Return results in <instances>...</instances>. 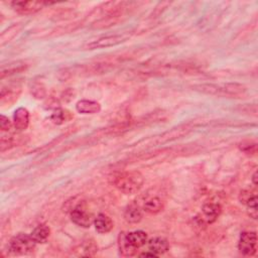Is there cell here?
<instances>
[{
	"instance_id": "cb8c5ba5",
	"label": "cell",
	"mask_w": 258,
	"mask_h": 258,
	"mask_svg": "<svg viewBox=\"0 0 258 258\" xmlns=\"http://www.w3.org/2000/svg\"><path fill=\"white\" fill-rule=\"evenodd\" d=\"M13 127H14V122H12L9 117H7L5 115L0 116V129H2L3 134H5V133L10 134Z\"/></svg>"
},
{
	"instance_id": "4fadbf2b",
	"label": "cell",
	"mask_w": 258,
	"mask_h": 258,
	"mask_svg": "<svg viewBox=\"0 0 258 258\" xmlns=\"http://www.w3.org/2000/svg\"><path fill=\"white\" fill-rule=\"evenodd\" d=\"M93 224L95 226L96 231L100 234L109 233L114 228V223L112 219L108 215L103 213H100L95 217Z\"/></svg>"
},
{
	"instance_id": "9a60e30c",
	"label": "cell",
	"mask_w": 258,
	"mask_h": 258,
	"mask_svg": "<svg viewBox=\"0 0 258 258\" xmlns=\"http://www.w3.org/2000/svg\"><path fill=\"white\" fill-rule=\"evenodd\" d=\"M149 250L156 253L158 256L166 253L170 249V243L166 238L155 237L148 241Z\"/></svg>"
},
{
	"instance_id": "7402d4cb",
	"label": "cell",
	"mask_w": 258,
	"mask_h": 258,
	"mask_svg": "<svg viewBox=\"0 0 258 258\" xmlns=\"http://www.w3.org/2000/svg\"><path fill=\"white\" fill-rule=\"evenodd\" d=\"M239 149L245 155L254 156L257 153V144L254 142H243L239 145Z\"/></svg>"
},
{
	"instance_id": "ac0fdd59",
	"label": "cell",
	"mask_w": 258,
	"mask_h": 258,
	"mask_svg": "<svg viewBox=\"0 0 258 258\" xmlns=\"http://www.w3.org/2000/svg\"><path fill=\"white\" fill-rule=\"evenodd\" d=\"M164 208H165L164 202L158 197H155V198H152V199L148 200L144 205V210L147 213L154 214V215L161 213L164 210Z\"/></svg>"
},
{
	"instance_id": "9c48e42d",
	"label": "cell",
	"mask_w": 258,
	"mask_h": 258,
	"mask_svg": "<svg viewBox=\"0 0 258 258\" xmlns=\"http://www.w3.org/2000/svg\"><path fill=\"white\" fill-rule=\"evenodd\" d=\"M14 128L18 133L25 132L30 125V112L27 108L21 107L14 114Z\"/></svg>"
},
{
	"instance_id": "30bf717a",
	"label": "cell",
	"mask_w": 258,
	"mask_h": 258,
	"mask_svg": "<svg viewBox=\"0 0 258 258\" xmlns=\"http://www.w3.org/2000/svg\"><path fill=\"white\" fill-rule=\"evenodd\" d=\"M22 92V85L21 84H11L8 88L3 87L2 93H0V100L2 104H13L16 100H18L20 94Z\"/></svg>"
},
{
	"instance_id": "d6986e66",
	"label": "cell",
	"mask_w": 258,
	"mask_h": 258,
	"mask_svg": "<svg viewBox=\"0 0 258 258\" xmlns=\"http://www.w3.org/2000/svg\"><path fill=\"white\" fill-rule=\"evenodd\" d=\"M72 117V115L70 114L69 111L58 108L55 110V112L52 114L51 116V120L53 121V123L57 124V125H62L65 122H67L70 118Z\"/></svg>"
},
{
	"instance_id": "5b68a950",
	"label": "cell",
	"mask_w": 258,
	"mask_h": 258,
	"mask_svg": "<svg viewBox=\"0 0 258 258\" xmlns=\"http://www.w3.org/2000/svg\"><path fill=\"white\" fill-rule=\"evenodd\" d=\"M71 220L74 224L82 228H90L95 217L84 203L78 204L71 212Z\"/></svg>"
},
{
	"instance_id": "d4e9b609",
	"label": "cell",
	"mask_w": 258,
	"mask_h": 258,
	"mask_svg": "<svg viewBox=\"0 0 258 258\" xmlns=\"http://www.w3.org/2000/svg\"><path fill=\"white\" fill-rule=\"evenodd\" d=\"M141 257H159L156 253H154V252H152V251H147V252H144V253H142L141 255H140Z\"/></svg>"
},
{
	"instance_id": "44dd1931",
	"label": "cell",
	"mask_w": 258,
	"mask_h": 258,
	"mask_svg": "<svg viewBox=\"0 0 258 258\" xmlns=\"http://www.w3.org/2000/svg\"><path fill=\"white\" fill-rule=\"evenodd\" d=\"M257 194L252 196L244 205H246L247 209H248V214L251 218L253 219H257Z\"/></svg>"
},
{
	"instance_id": "52a82bcc",
	"label": "cell",
	"mask_w": 258,
	"mask_h": 258,
	"mask_svg": "<svg viewBox=\"0 0 258 258\" xmlns=\"http://www.w3.org/2000/svg\"><path fill=\"white\" fill-rule=\"evenodd\" d=\"M12 9L22 16H30L39 13L46 6L53 5L52 3H44V2H13L10 4Z\"/></svg>"
},
{
	"instance_id": "5bb4252c",
	"label": "cell",
	"mask_w": 258,
	"mask_h": 258,
	"mask_svg": "<svg viewBox=\"0 0 258 258\" xmlns=\"http://www.w3.org/2000/svg\"><path fill=\"white\" fill-rule=\"evenodd\" d=\"M76 110L80 114H96L101 111V105L97 101L84 99L77 102Z\"/></svg>"
},
{
	"instance_id": "7c38bea8",
	"label": "cell",
	"mask_w": 258,
	"mask_h": 258,
	"mask_svg": "<svg viewBox=\"0 0 258 258\" xmlns=\"http://www.w3.org/2000/svg\"><path fill=\"white\" fill-rule=\"evenodd\" d=\"M125 238H126L127 242L137 250L139 248L145 246L146 244H148V241H149L148 234L142 230L129 232V233L125 234Z\"/></svg>"
},
{
	"instance_id": "2e32d148",
	"label": "cell",
	"mask_w": 258,
	"mask_h": 258,
	"mask_svg": "<svg viewBox=\"0 0 258 258\" xmlns=\"http://www.w3.org/2000/svg\"><path fill=\"white\" fill-rule=\"evenodd\" d=\"M124 219L132 224L140 223L143 220V210L138 204H131L127 206L124 212Z\"/></svg>"
},
{
	"instance_id": "ba28073f",
	"label": "cell",
	"mask_w": 258,
	"mask_h": 258,
	"mask_svg": "<svg viewBox=\"0 0 258 258\" xmlns=\"http://www.w3.org/2000/svg\"><path fill=\"white\" fill-rule=\"evenodd\" d=\"M222 212V207L218 203L210 202L206 203L202 208V218L207 224H212L220 217Z\"/></svg>"
},
{
	"instance_id": "603a6c76",
	"label": "cell",
	"mask_w": 258,
	"mask_h": 258,
	"mask_svg": "<svg viewBox=\"0 0 258 258\" xmlns=\"http://www.w3.org/2000/svg\"><path fill=\"white\" fill-rule=\"evenodd\" d=\"M32 93L38 99H43L47 95L46 87L42 83H35L32 87Z\"/></svg>"
},
{
	"instance_id": "7a4b0ae2",
	"label": "cell",
	"mask_w": 258,
	"mask_h": 258,
	"mask_svg": "<svg viewBox=\"0 0 258 258\" xmlns=\"http://www.w3.org/2000/svg\"><path fill=\"white\" fill-rule=\"evenodd\" d=\"M113 186L125 195H134L141 191L145 184L144 176L138 171L123 172L112 178Z\"/></svg>"
},
{
	"instance_id": "3957f363",
	"label": "cell",
	"mask_w": 258,
	"mask_h": 258,
	"mask_svg": "<svg viewBox=\"0 0 258 258\" xmlns=\"http://www.w3.org/2000/svg\"><path fill=\"white\" fill-rule=\"evenodd\" d=\"M37 242L33 237L26 233H20L14 236L9 244L8 251L13 255H27L35 251Z\"/></svg>"
},
{
	"instance_id": "ffe728a7",
	"label": "cell",
	"mask_w": 258,
	"mask_h": 258,
	"mask_svg": "<svg viewBox=\"0 0 258 258\" xmlns=\"http://www.w3.org/2000/svg\"><path fill=\"white\" fill-rule=\"evenodd\" d=\"M119 249L120 253L124 256H133L136 254L137 249H135L131 244H129L125 238V234L120 235L119 237Z\"/></svg>"
},
{
	"instance_id": "484cf974",
	"label": "cell",
	"mask_w": 258,
	"mask_h": 258,
	"mask_svg": "<svg viewBox=\"0 0 258 258\" xmlns=\"http://www.w3.org/2000/svg\"><path fill=\"white\" fill-rule=\"evenodd\" d=\"M252 183H253V185L256 187L257 186V172H255L254 174H253V176H252Z\"/></svg>"
},
{
	"instance_id": "8992f818",
	"label": "cell",
	"mask_w": 258,
	"mask_h": 258,
	"mask_svg": "<svg viewBox=\"0 0 258 258\" xmlns=\"http://www.w3.org/2000/svg\"><path fill=\"white\" fill-rule=\"evenodd\" d=\"M238 250L245 256H252L257 250V234L254 231L242 232L238 242Z\"/></svg>"
},
{
	"instance_id": "6da1fadb",
	"label": "cell",
	"mask_w": 258,
	"mask_h": 258,
	"mask_svg": "<svg viewBox=\"0 0 258 258\" xmlns=\"http://www.w3.org/2000/svg\"><path fill=\"white\" fill-rule=\"evenodd\" d=\"M192 88L193 90L203 94L225 98H241L247 92L246 87L238 83L199 84L193 86Z\"/></svg>"
},
{
	"instance_id": "e0dca14e",
	"label": "cell",
	"mask_w": 258,
	"mask_h": 258,
	"mask_svg": "<svg viewBox=\"0 0 258 258\" xmlns=\"http://www.w3.org/2000/svg\"><path fill=\"white\" fill-rule=\"evenodd\" d=\"M33 239L38 243H46L51 236V228L47 224L38 225L31 233Z\"/></svg>"
},
{
	"instance_id": "8fae6325",
	"label": "cell",
	"mask_w": 258,
	"mask_h": 258,
	"mask_svg": "<svg viewBox=\"0 0 258 258\" xmlns=\"http://www.w3.org/2000/svg\"><path fill=\"white\" fill-rule=\"evenodd\" d=\"M29 64L24 61H18V62H13L8 65H4L2 67V71H0V76L4 80L6 77H10L22 72H25L29 68Z\"/></svg>"
},
{
	"instance_id": "277c9868",
	"label": "cell",
	"mask_w": 258,
	"mask_h": 258,
	"mask_svg": "<svg viewBox=\"0 0 258 258\" xmlns=\"http://www.w3.org/2000/svg\"><path fill=\"white\" fill-rule=\"evenodd\" d=\"M132 34L129 33H123V34H116V35H110L105 36L102 38H99L87 45V48L89 50H97V49H106L118 46L120 44L125 43L131 39Z\"/></svg>"
}]
</instances>
